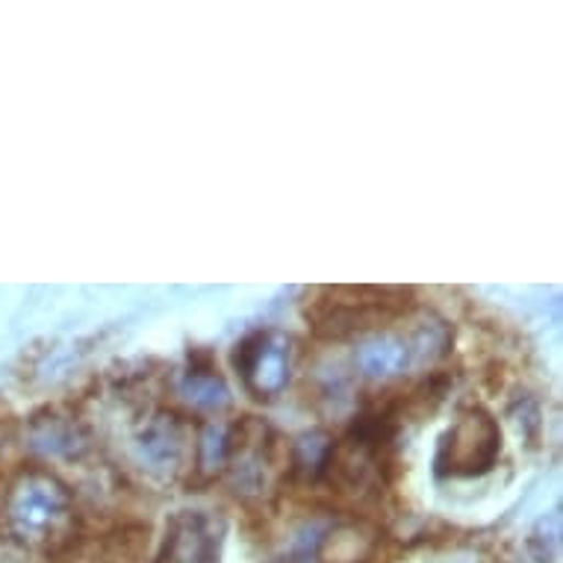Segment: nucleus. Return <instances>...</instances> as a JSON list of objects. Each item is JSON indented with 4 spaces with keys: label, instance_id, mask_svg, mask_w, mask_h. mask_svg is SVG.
<instances>
[{
    "label": "nucleus",
    "instance_id": "nucleus-11",
    "mask_svg": "<svg viewBox=\"0 0 563 563\" xmlns=\"http://www.w3.org/2000/svg\"><path fill=\"white\" fill-rule=\"evenodd\" d=\"M33 443L54 457H75L84 452V434L71 419H45L33 428Z\"/></svg>",
    "mask_w": 563,
    "mask_h": 563
},
{
    "label": "nucleus",
    "instance_id": "nucleus-10",
    "mask_svg": "<svg viewBox=\"0 0 563 563\" xmlns=\"http://www.w3.org/2000/svg\"><path fill=\"white\" fill-rule=\"evenodd\" d=\"M148 552V526L124 522L98 537L92 563H142Z\"/></svg>",
    "mask_w": 563,
    "mask_h": 563
},
{
    "label": "nucleus",
    "instance_id": "nucleus-8",
    "mask_svg": "<svg viewBox=\"0 0 563 563\" xmlns=\"http://www.w3.org/2000/svg\"><path fill=\"white\" fill-rule=\"evenodd\" d=\"M384 534L369 519H342L319 534L313 563H372L380 554Z\"/></svg>",
    "mask_w": 563,
    "mask_h": 563
},
{
    "label": "nucleus",
    "instance_id": "nucleus-2",
    "mask_svg": "<svg viewBox=\"0 0 563 563\" xmlns=\"http://www.w3.org/2000/svg\"><path fill=\"white\" fill-rule=\"evenodd\" d=\"M413 307L410 289L401 287H322L316 289L313 301H307L305 316L319 336H354L375 333L396 322Z\"/></svg>",
    "mask_w": 563,
    "mask_h": 563
},
{
    "label": "nucleus",
    "instance_id": "nucleus-7",
    "mask_svg": "<svg viewBox=\"0 0 563 563\" xmlns=\"http://www.w3.org/2000/svg\"><path fill=\"white\" fill-rule=\"evenodd\" d=\"M224 519L210 510H177L168 519L157 563H222Z\"/></svg>",
    "mask_w": 563,
    "mask_h": 563
},
{
    "label": "nucleus",
    "instance_id": "nucleus-6",
    "mask_svg": "<svg viewBox=\"0 0 563 563\" xmlns=\"http://www.w3.org/2000/svg\"><path fill=\"white\" fill-rule=\"evenodd\" d=\"M233 369L254 398L280 396L292 375V340L280 331H251L233 349Z\"/></svg>",
    "mask_w": 563,
    "mask_h": 563
},
{
    "label": "nucleus",
    "instance_id": "nucleus-1",
    "mask_svg": "<svg viewBox=\"0 0 563 563\" xmlns=\"http://www.w3.org/2000/svg\"><path fill=\"white\" fill-rule=\"evenodd\" d=\"M3 528L27 549H65L77 534L71 489L54 472L30 466L12 481L3 499Z\"/></svg>",
    "mask_w": 563,
    "mask_h": 563
},
{
    "label": "nucleus",
    "instance_id": "nucleus-3",
    "mask_svg": "<svg viewBox=\"0 0 563 563\" xmlns=\"http://www.w3.org/2000/svg\"><path fill=\"white\" fill-rule=\"evenodd\" d=\"M449 349L443 322H419L413 328H380L354 349V363L366 378L389 380L419 366L440 361Z\"/></svg>",
    "mask_w": 563,
    "mask_h": 563
},
{
    "label": "nucleus",
    "instance_id": "nucleus-9",
    "mask_svg": "<svg viewBox=\"0 0 563 563\" xmlns=\"http://www.w3.org/2000/svg\"><path fill=\"white\" fill-rule=\"evenodd\" d=\"M177 393L195 410H207V413H219V410L231 405V389H228V384H224L216 366H198V363H192V369H186L180 375Z\"/></svg>",
    "mask_w": 563,
    "mask_h": 563
},
{
    "label": "nucleus",
    "instance_id": "nucleus-5",
    "mask_svg": "<svg viewBox=\"0 0 563 563\" xmlns=\"http://www.w3.org/2000/svg\"><path fill=\"white\" fill-rule=\"evenodd\" d=\"M133 454L142 470L159 481H175L195 461V437L184 416L154 410L133 431Z\"/></svg>",
    "mask_w": 563,
    "mask_h": 563
},
{
    "label": "nucleus",
    "instance_id": "nucleus-4",
    "mask_svg": "<svg viewBox=\"0 0 563 563\" xmlns=\"http://www.w3.org/2000/svg\"><path fill=\"white\" fill-rule=\"evenodd\" d=\"M501 454V428L487 410H463L445 431L434 466L443 478H478L496 466Z\"/></svg>",
    "mask_w": 563,
    "mask_h": 563
}]
</instances>
